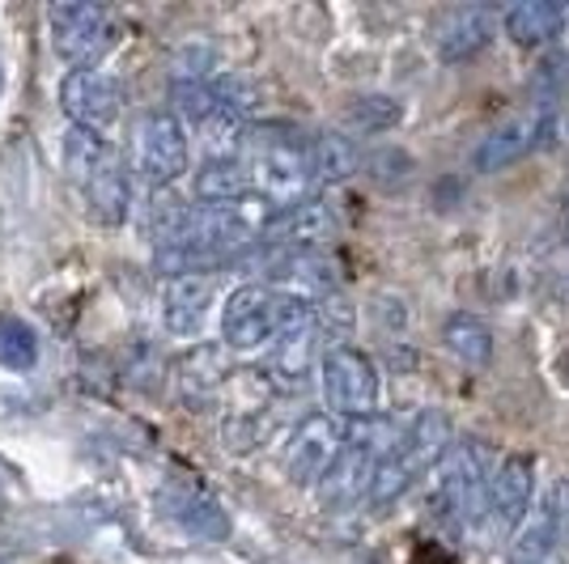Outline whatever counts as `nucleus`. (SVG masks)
Returning a JSON list of instances; mask_svg holds the SVG:
<instances>
[{"mask_svg":"<svg viewBox=\"0 0 569 564\" xmlns=\"http://www.w3.org/2000/svg\"><path fill=\"white\" fill-rule=\"evenodd\" d=\"M548 132V111H527V115H515L498 123L485 141L476 144L472 165L480 174H493V170H506V165L522 162L536 144H545Z\"/></svg>","mask_w":569,"mask_h":564,"instance_id":"4468645a","label":"nucleus"},{"mask_svg":"<svg viewBox=\"0 0 569 564\" xmlns=\"http://www.w3.org/2000/svg\"><path fill=\"white\" fill-rule=\"evenodd\" d=\"M213 314V281L209 276H174L162 293V323L170 335L191 340L200 335Z\"/></svg>","mask_w":569,"mask_h":564,"instance_id":"dca6fc26","label":"nucleus"},{"mask_svg":"<svg viewBox=\"0 0 569 564\" xmlns=\"http://www.w3.org/2000/svg\"><path fill=\"white\" fill-rule=\"evenodd\" d=\"M400 119H403V107H400V98H391V94H357L353 102L345 107V123H349L353 132H366V137L391 132Z\"/></svg>","mask_w":569,"mask_h":564,"instance_id":"5701e85b","label":"nucleus"},{"mask_svg":"<svg viewBox=\"0 0 569 564\" xmlns=\"http://www.w3.org/2000/svg\"><path fill=\"white\" fill-rule=\"evenodd\" d=\"M332 230H336L332 204L307 195V200H298V204H289V209L272 212V221L263 225L260 242L272 246V251H307L315 242H323Z\"/></svg>","mask_w":569,"mask_h":564,"instance_id":"2eb2a0df","label":"nucleus"},{"mask_svg":"<svg viewBox=\"0 0 569 564\" xmlns=\"http://www.w3.org/2000/svg\"><path fill=\"white\" fill-rule=\"evenodd\" d=\"M531 496H536V454L510 450L501 454L493 484H489V510H485V535L493 543L515 540L522 522L531 517Z\"/></svg>","mask_w":569,"mask_h":564,"instance_id":"6e6552de","label":"nucleus"},{"mask_svg":"<svg viewBox=\"0 0 569 564\" xmlns=\"http://www.w3.org/2000/svg\"><path fill=\"white\" fill-rule=\"evenodd\" d=\"M158 505H162V514H167L179 531H188V535H196V540L217 543L230 535V517H226V510H221V501L209 496L204 489L188 484V480L167 484L162 496H158Z\"/></svg>","mask_w":569,"mask_h":564,"instance_id":"ddd939ff","label":"nucleus"},{"mask_svg":"<svg viewBox=\"0 0 569 564\" xmlns=\"http://www.w3.org/2000/svg\"><path fill=\"white\" fill-rule=\"evenodd\" d=\"M566 26H569V4H557V0H519L501 18V30L519 48H540L548 39H557Z\"/></svg>","mask_w":569,"mask_h":564,"instance_id":"a211bd4d","label":"nucleus"},{"mask_svg":"<svg viewBox=\"0 0 569 564\" xmlns=\"http://www.w3.org/2000/svg\"><path fill=\"white\" fill-rule=\"evenodd\" d=\"M48 30L56 56L72 69H94L98 60L119 43L116 18L94 0H64L48 9Z\"/></svg>","mask_w":569,"mask_h":564,"instance_id":"39448f33","label":"nucleus"},{"mask_svg":"<svg viewBox=\"0 0 569 564\" xmlns=\"http://www.w3.org/2000/svg\"><path fill=\"white\" fill-rule=\"evenodd\" d=\"M498 454L485 446L480 437H463L455 442L451 454L438 467V505L451 517L455 526H485V510H489V484L498 471Z\"/></svg>","mask_w":569,"mask_h":564,"instance_id":"20e7f679","label":"nucleus"},{"mask_svg":"<svg viewBox=\"0 0 569 564\" xmlns=\"http://www.w3.org/2000/svg\"><path fill=\"white\" fill-rule=\"evenodd\" d=\"M196 200H204V204H217V209H234V204H247V200H256V174H251V165L238 162V158H209V162L196 170Z\"/></svg>","mask_w":569,"mask_h":564,"instance_id":"f3484780","label":"nucleus"},{"mask_svg":"<svg viewBox=\"0 0 569 564\" xmlns=\"http://www.w3.org/2000/svg\"><path fill=\"white\" fill-rule=\"evenodd\" d=\"M119 85L98 69H69L60 81V107L72 119V128H86V132H102L116 128L119 119Z\"/></svg>","mask_w":569,"mask_h":564,"instance_id":"9b49d317","label":"nucleus"},{"mask_svg":"<svg viewBox=\"0 0 569 564\" xmlns=\"http://www.w3.org/2000/svg\"><path fill=\"white\" fill-rule=\"evenodd\" d=\"M0 564H4V561H0Z\"/></svg>","mask_w":569,"mask_h":564,"instance_id":"a878e982","label":"nucleus"},{"mask_svg":"<svg viewBox=\"0 0 569 564\" xmlns=\"http://www.w3.org/2000/svg\"><path fill=\"white\" fill-rule=\"evenodd\" d=\"M345 433H349V424L332 416V412H310L302 421L293 424V433L284 437V450H281V471L289 484H298V489H319L323 480H328V471L336 467V459H340V450H345Z\"/></svg>","mask_w":569,"mask_h":564,"instance_id":"0eeeda50","label":"nucleus"},{"mask_svg":"<svg viewBox=\"0 0 569 564\" xmlns=\"http://www.w3.org/2000/svg\"><path fill=\"white\" fill-rule=\"evenodd\" d=\"M137 162H141L144 188L162 191L183 179L188 170V128L174 111H153L141 123V141H137Z\"/></svg>","mask_w":569,"mask_h":564,"instance_id":"1a4fd4ad","label":"nucleus"},{"mask_svg":"<svg viewBox=\"0 0 569 564\" xmlns=\"http://www.w3.org/2000/svg\"><path fill=\"white\" fill-rule=\"evenodd\" d=\"M307 165L315 188H332L361 170V153H357L353 137H345V132H315L307 137Z\"/></svg>","mask_w":569,"mask_h":564,"instance_id":"6ab92c4d","label":"nucleus"},{"mask_svg":"<svg viewBox=\"0 0 569 564\" xmlns=\"http://www.w3.org/2000/svg\"><path fill=\"white\" fill-rule=\"evenodd\" d=\"M77 183L86 191V212H90L94 225L119 230L128 221V212H132V174H128V165H123L116 149H107L86 170V179H77Z\"/></svg>","mask_w":569,"mask_h":564,"instance_id":"f8f14e48","label":"nucleus"},{"mask_svg":"<svg viewBox=\"0 0 569 564\" xmlns=\"http://www.w3.org/2000/svg\"><path fill=\"white\" fill-rule=\"evenodd\" d=\"M442 340L468 365H489V356H493V331L476 314H451L447 328H442Z\"/></svg>","mask_w":569,"mask_h":564,"instance_id":"412c9836","label":"nucleus"},{"mask_svg":"<svg viewBox=\"0 0 569 564\" xmlns=\"http://www.w3.org/2000/svg\"><path fill=\"white\" fill-rule=\"evenodd\" d=\"M39 361V331L30 328L18 314H0V365L26 374Z\"/></svg>","mask_w":569,"mask_h":564,"instance_id":"4be33fe9","label":"nucleus"},{"mask_svg":"<svg viewBox=\"0 0 569 564\" xmlns=\"http://www.w3.org/2000/svg\"><path fill=\"white\" fill-rule=\"evenodd\" d=\"M498 34V18L489 9H459L451 22L442 26L438 34V51L447 64H463V60H476L480 51L493 43Z\"/></svg>","mask_w":569,"mask_h":564,"instance_id":"aec40b11","label":"nucleus"},{"mask_svg":"<svg viewBox=\"0 0 569 564\" xmlns=\"http://www.w3.org/2000/svg\"><path fill=\"white\" fill-rule=\"evenodd\" d=\"M566 132H569V119H566Z\"/></svg>","mask_w":569,"mask_h":564,"instance_id":"393cba45","label":"nucleus"},{"mask_svg":"<svg viewBox=\"0 0 569 564\" xmlns=\"http://www.w3.org/2000/svg\"><path fill=\"white\" fill-rule=\"evenodd\" d=\"M319 382H323V400L332 407V416H349V421L379 416L382 377L379 365L361 349H353V344L328 349L319 361Z\"/></svg>","mask_w":569,"mask_h":564,"instance_id":"423d86ee","label":"nucleus"},{"mask_svg":"<svg viewBox=\"0 0 569 564\" xmlns=\"http://www.w3.org/2000/svg\"><path fill=\"white\" fill-rule=\"evenodd\" d=\"M315 323L310 298L293 289H272V284H238L221 306V340L234 353H256L268 344H298L307 340Z\"/></svg>","mask_w":569,"mask_h":564,"instance_id":"f257e3e1","label":"nucleus"},{"mask_svg":"<svg viewBox=\"0 0 569 564\" xmlns=\"http://www.w3.org/2000/svg\"><path fill=\"white\" fill-rule=\"evenodd\" d=\"M396 424L382 421V416H366V421H349V433H345V450L336 459V467L328 471V480L319 484V501L332 505V510H345L361 496H370V484L379 475L387 450L396 446Z\"/></svg>","mask_w":569,"mask_h":564,"instance_id":"7ed1b4c3","label":"nucleus"},{"mask_svg":"<svg viewBox=\"0 0 569 564\" xmlns=\"http://www.w3.org/2000/svg\"><path fill=\"white\" fill-rule=\"evenodd\" d=\"M0 90H4V69H0Z\"/></svg>","mask_w":569,"mask_h":564,"instance_id":"b1692460","label":"nucleus"},{"mask_svg":"<svg viewBox=\"0 0 569 564\" xmlns=\"http://www.w3.org/2000/svg\"><path fill=\"white\" fill-rule=\"evenodd\" d=\"M447 454H451V421L442 412H421L408 429H400L396 446L387 450L366 505H375V510L396 505L412 484H421L429 471L442 467Z\"/></svg>","mask_w":569,"mask_h":564,"instance_id":"f03ea898","label":"nucleus"},{"mask_svg":"<svg viewBox=\"0 0 569 564\" xmlns=\"http://www.w3.org/2000/svg\"><path fill=\"white\" fill-rule=\"evenodd\" d=\"M569 543V484H552L510 543V564H557Z\"/></svg>","mask_w":569,"mask_h":564,"instance_id":"9d476101","label":"nucleus"}]
</instances>
